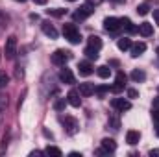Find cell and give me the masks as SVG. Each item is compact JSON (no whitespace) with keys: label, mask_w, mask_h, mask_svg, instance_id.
<instances>
[{"label":"cell","mask_w":159,"mask_h":157,"mask_svg":"<svg viewBox=\"0 0 159 157\" xmlns=\"http://www.w3.org/2000/svg\"><path fill=\"white\" fill-rule=\"evenodd\" d=\"M63 35H65V39L69 41L70 44H80V41H81V34L76 28V24H72V22L63 24Z\"/></svg>","instance_id":"1"},{"label":"cell","mask_w":159,"mask_h":157,"mask_svg":"<svg viewBox=\"0 0 159 157\" xmlns=\"http://www.w3.org/2000/svg\"><path fill=\"white\" fill-rule=\"evenodd\" d=\"M15 54H17V37L15 35H9L6 39L4 56H6V59H15Z\"/></svg>","instance_id":"2"},{"label":"cell","mask_w":159,"mask_h":157,"mask_svg":"<svg viewBox=\"0 0 159 157\" xmlns=\"http://www.w3.org/2000/svg\"><path fill=\"white\" fill-rule=\"evenodd\" d=\"M70 57H72V52L59 48V50H56V52L52 54V63H54V65H65Z\"/></svg>","instance_id":"3"},{"label":"cell","mask_w":159,"mask_h":157,"mask_svg":"<svg viewBox=\"0 0 159 157\" xmlns=\"http://www.w3.org/2000/svg\"><path fill=\"white\" fill-rule=\"evenodd\" d=\"M93 13H94V7H93L91 4H83L78 11L74 13V20H85V19H89Z\"/></svg>","instance_id":"4"},{"label":"cell","mask_w":159,"mask_h":157,"mask_svg":"<svg viewBox=\"0 0 159 157\" xmlns=\"http://www.w3.org/2000/svg\"><path fill=\"white\" fill-rule=\"evenodd\" d=\"M61 122H63V126H65V131H67L69 135H76V133H78L80 126H78V120H76L74 117H65Z\"/></svg>","instance_id":"5"},{"label":"cell","mask_w":159,"mask_h":157,"mask_svg":"<svg viewBox=\"0 0 159 157\" xmlns=\"http://www.w3.org/2000/svg\"><path fill=\"white\" fill-rule=\"evenodd\" d=\"M104 28H106V32H111V34L119 32L120 30V19H115V17L104 19Z\"/></svg>","instance_id":"6"},{"label":"cell","mask_w":159,"mask_h":157,"mask_svg":"<svg viewBox=\"0 0 159 157\" xmlns=\"http://www.w3.org/2000/svg\"><path fill=\"white\" fill-rule=\"evenodd\" d=\"M111 105H113L117 111H120V113H124V111H129V109H131V102H129V100H124V98H113Z\"/></svg>","instance_id":"7"},{"label":"cell","mask_w":159,"mask_h":157,"mask_svg":"<svg viewBox=\"0 0 159 157\" xmlns=\"http://www.w3.org/2000/svg\"><path fill=\"white\" fill-rule=\"evenodd\" d=\"M126 81H128V76H126L124 72H117V78H115V85L111 87V91H113V92H120V91L124 89Z\"/></svg>","instance_id":"8"},{"label":"cell","mask_w":159,"mask_h":157,"mask_svg":"<svg viewBox=\"0 0 159 157\" xmlns=\"http://www.w3.org/2000/svg\"><path fill=\"white\" fill-rule=\"evenodd\" d=\"M67 102L72 105V107H80L81 105V98H80V92L78 91H69V94H67Z\"/></svg>","instance_id":"9"},{"label":"cell","mask_w":159,"mask_h":157,"mask_svg":"<svg viewBox=\"0 0 159 157\" xmlns=\"http://www.w3.org/2000/svg\"><path fill=\"white\" fill-rule=\"evenodd\" d=\"M59 79L63 81V83H74L76 78H74V74H72V70L70 69H61V72H59Z\"/></svg>","instance_id":"10"},{"label":"cell","mask_w":159,"mask_h":157,"mask_svg":"<svg viewBox=\"0 0 159 157\" xmlns=\"http://www.w3.org/2000/svg\"><path fill=\"white\" fill-rule=\"evenodd\" d=\"M120 28H124L128 34H137V30H139V28H137V26H135V24H133L129 19H128V17L120 19Z\"/></svg>","instance_id":"11"},{"label":"cell","mask_w":159,"mask_h":157,"mask_svg":"<svg viewBox=\"0 0 159 157\" xmlns=\"http://www.w3.org/2000/svg\"><path fill=\"white\" fill-rule=\"evenodd\" d=\"M41 28H43V34H44V35H48L50 39H56V37H57V30H56L50 22H43V24H41Z\"/></svg>","instance_id":"12"},{"label":"cell","mask_w":159,"mask_h":157,"mask_svg":"<svg viewBox=\"0 0 159 157\" xmlns=\"http://www.w3.org/2000/svg\"><path fill=\"white\" fill-rule=\"evenodd\" d=\"M139 141H141V133H139L137 129H129V131L126 133V142H128V144L133 146V144H137Z\"/></svg>","instance_id":"13"},{"label":"cell","mask_w":159,"mask_h":157,"mask_svg":"<svg viewBox=\"0 0 159 157\" xmlns=\"http://www.w3.org/2000/svg\"><path fill=\"white\" fill-rule=\"evenodd\" d=\"M78 70L81 76H91L93 72H94V69H93V65L89 63V61H81L78 65Z\"/></svg>","instance_id":"14"},{"label":"cell","mask_w":159,"mask_h":157,"mask_svg":"<svg viewBox=\"0 0 159 157\" xmlns=\"http://www.w3.org/2000/svg\"><path fill=\"white\" fill-rule=\"evenodd\" d=\"M143 37H150L152 34H154V26L150 24V22H143V24H139V30H137Z\"/></svg>","instance_id":"15"},{"label":"cell","mask_w":159,"mask_h":157,"mask_svg":"<svg viewBox=\"0 0 159 157\" xmlns=\"http://www.w3.org/2000/svg\"><path fill=\"white\" fill-rule=\"evenodd\" d=\"M131 57H139L141 54H144V50H146V44L144 43H135V44H131Z\"/></svg>","instance_id":"16"},{"label":"cell","mask_w":159,"mask_h":157,"mask_svg":"<svg viewBox=\"0 0 159 157\" xmlns=\"http://www.w3.org/2000/svg\"><path fill=\"white\" fill-rule=\"evenodd\" d=\"M81 96H91L94 92V85L93 83H80V91H78Z\"/></svg>","instance_id":"17"},{"label":"cell","mask_w":159,"mask_h":157,"mask_svg":"<svg viewBox=\"0 0 159 157\" xmlns=\"http://www.w3.org/2000/svg\"><path fill=\"white\" fill-rule=\"evenodd\" d=\"M102 148L106 150V152H115L117 150V142L113 141V139H102Z\"/></svg>","instance_id":"18"},{"label":"cell","mask_w":159,"mask_h":157,"mask_svg":"<svg viewBox=\"0 0 159 157\" xmlns=\"http://www.w3.org/2000/svg\"><path fill=\"white\" fill-rule=\"evenodd\" d=\"M87 43H89V46L94 48V50H100V48H102V39H100L98 35H91V37L87 39Z\"/></svg>","instance_id":"19"},{"label":"cell","mask_w":159,"mask_h":157,"mask_svg":"<svg viewBox=\"0 0 159 157\" xmlns=\"http://www.w3.org/2000/svg\"><path fill=\"white\" fill-rule=\"evenodd\" d=\"M96 74H98L102 79H107L109 76H111V69H109L107 65H102V67H98V69H96Z\"/></svg>","instance_id":"20"},{"label":"cell","mask_w":159,"mask_h":157,"mask_svg":"<svg viewBox=\"0 0 159 157\" xmlns=\"http://www.w3.org/2000/svg\"><path fill=\"white\" fill-rule=\"evenodd\" d=\"M44 154H46V155H54V157L63 155V152H61L59 148H56V146H46V148H44Z\"/></svg>","instance_id":"21"},{"label":"cell","mask_w":159,"mask_h":157,"mask_svg":"<svg viewBox=\"0 0 159 157\" xmlns=\"http://www.w3.org/2000/svg\"><path fill=\"white\" fill-rule=\"evenodd\" d=\"M117 46H119V50H129L131 48V41L126 39V37H122V39H119V43H117Z\"/></svg>","instance_id":"22"},{"label":"cell","mask_w":159,"mask_h":157,"mask_svg":"<svg viewBox=\"0 0 159 157\" xmlns=\"http://www.w3.org/2000/svg\"><path fill=\"white\" fill-rule=\"evenodd\" d=\"M83 54H85L89 59H94V61L98 59V50H94V48H91V46H87V48L83 50Z\"/></svg>","instance_id":"23"},{"label":"cell","mask_w":159,"mask_h":157,"mask_svg":"<svg viewBox=\"0 0 159 157\" xmlns=\"http://www.w3.org/2000/svg\"><path fill=\"white\" fill-rule=\"evenodd\" d=\"M46 13H48V15H52V17H63V15L67 13V9H61V7H54V9H46Z\"/></svg>","instance_id":"24"},{"label":"cell","mask_w":159,"mask_h":157,"mask_svg":"<svg viewBox=\"0 0 159 157\" xmlns=\"http://www.w3.org/2000/svg\"><path fill=\"white\" fill-rule=\"evenodd\" d=\"M131 79H133V81H144V79H146V74H144L143 70H133V72H131Z\"/></svg>","instance_id":"25"},{"label":"cell","mask_w":159,"mask_h":157,"mask_svg":"<svg viewBox=\"0 0 159 157\" xmlns=\"http://www.w3.org/2000/svg\"><path fill=\"white\" fill-rule=\"evenodd\" d=\"M65 104H67L65 98H57V100L54 102V109H56V111H63V109H65Z\"/></svg>","instance_id":"26"},{"label":"cell","mask_w":159,"mask_h":157,"mask_svg":"<svg viewBox=\"0 0 159 157\" xmlns=\"http://www.w3.org/2000/svg\"><path fill=\"white\" fill-rule=\"evenodd\" d=\"M148 11H150V6H148V4H141V6H137V13H139V15L144 17V15H148Z\"/></svg>","instance_id":"27"},{"label":"cell","mask_w":159,"mask_h":157,"mask_svg":"<svg viewBox=\"0 0 159 157\" xmlns=\"http://www.w3.org/2000/svg\"><path fill=\"white\" fill-rule=\"evenodd\" d=\"M7 81H9V76H7L6 72H0V89H2V87H6V85H7Z\"/></svg>","instance_id":"28"},{"label":"cell","mask_w":159,"mask_h":157,"mask_svg":"<svg viewBox=\"0 0 159 157\" xmlns=\"http://www.w3.org/2000/svg\"><path fill=\"white\" fill-rule=\"evenodd\" d=\"M107 91H109V87H106V85H100V87H96V89H94V92H98V96H104Z\"/></svg>","instance_id":"29"},{"label":"cell","mask_w":159,"mask_h":157,"mask_svg":"<svg viewBox=\"0 0 159 157\" xmlns=\"http://www.w3.org/2000/svg\"><path fill=\"white\" fill-rule=\"evenodd\" d=\"M128 98H139V91L137 89H128Z\"/></svg>","instance_id":"30"},{"label":"cell","mask_w":159,"mask_h":157,"mask_svg":"<svg viewBox=\"0 0 159 157\" xmlns=\"http://www.w3.org/2000/svg\"><path fill=\"white\" fill-rule=\"evenodd\" d=\"M109 124H113V129H119V120H117V118H109Z\"/></svg>","instance_id":"31"},{"label":"cell","mask_w":159,"mask_h":157,"mask_svg":"<svg viewBox=\"0 0 159 157\" xmlns=\"http://www.w3.org/2000/svg\"><path fill=\"white\" fill-rule=\"evenodd\" d=\"M152 118H154L156 122H159V107H156V109H154V113H152Z\"/></svg>","instance_id":"32"},{"label":"cell","mask_w":159,"mask_h":157,"mask_svg":"<svg viewBox=\"0 0 159 157\" xmlns=\"http://www.w3.org/2000/svg\"><path fill=\"white\" fill-rule=\"evenodd\" d=\"M154 20H156V24L159 26V9H154Z\"/></svg>","instance_id":"33"},{"label":"cell","mask_w":159,"mask_h":157,"mask_svg":"<svg viewBox=\"0 0 159 157\" xmlns=\"http://www.w3.org/2000/svg\"><path fill=\"white\" fill-rule=\"evenodd\" d=\"M150 155H152V157H154V155L159 157V150H157V148H156V150H150Z\"/></svg>","instance_id":"34"},{"label":"cell","mask_w":159,"mask_h":157,"mask_svg":"<svg viewBox=\"0 0 159 157\" xmlns=\"http://www.w3.org/2000/svg\"><path fill=\"white\" fill-rule=\"evenodd\" d=\"M34 2H35V4H39V6H44L48 0H34Z\"/></svg>","instance_id":"35"},{"label":"cell","mask_w":159,"mask_h":157,"mask_svg":"<svg viewBox=\"0 0 159 157\" xmlns=\"http://www.w3.org/2000/svg\"><path fill=\"white\" fill-rule=\"evenodd\" d=\"M69 155H70V157H81V154H78V152H70Z\"/></svg>","instance_id":"36"},{"label":"cell","mask_w":159,"mask_h":157,"mask_svg":"<svg viewBox=\"0 0 159 157\" xmlns=\"http://www.w3.org/2000/svg\"><path fill=\"white\" fill-rule=\"evenodd\" d=\"M156 133H157V137H159V122H157V128H156Z\"/></svg>","instance_id":"37"},{"label":"cell","mask_w":159,"mask_h":157,"mask_svg":"<svg viewBox=\"0 0 159 157\" xmlns=\"http://www.w3.org/2000/svg\"><path fill=\"white\" fill-rule=\"evenodd\" d=\"M15 2H26V0H15Z\"/></svg>","instance_id":"38"},{"label":"cell","mask_w":159,"mask_h":157,"mask_svg":"<svg viewBox=\"0 0 159 157\" xmlns=\"http://www.w3.org/2000/svg\"><path fill=\"white\" fill-rule=\"evenodd\" d=\"M156 52H157V57H159V48H157V50H156Z\"/></svg>","instance_id":"39"},{"label":"cell","mask_w":159,"mask_h":157,"mask_svg":"<svg viewBox=\"0 0 159 157\" xmlns=\"http://www.w3.org/2000/svg\"><path fill=\"white\" fill-rule=\"evenodd\" d=\"M67 2H76V0H67Z\"/></svg>","instance_id":"40"},{"label":"cell","mask_w":159,"mask_h":157,"mask_svg":"<svg viewBox=\"0 0 159 157\" xmlns=\"http://www.w3.org/2000/svg\"><path fill=\"white\" fill-rule=\"evenodd\" d=\"M115 2H124V0H115Z\"/></svg>","instance_id":"41"},{"label":"cell","mask_w":159,"mask_h":157,"mask_svg":"<svg viewBox=\"0 0 159 157\" xmlns=\"http://www.w3.org/2000/svg\"><path fill=\"white\" fill-rule=\"evenodd\" d=\"M0 57H2V54H0Z\"/></svg>","instance_id":"42"},{"label":"cell","mask_w":159,"mask_h":157,"mask_svg":"<svg viewBox=\"0 0 159 157\" xmlns=\"http://www.w3.org/2000/svg\"><path fill=\"white\" fill-rule=\"evenodd\" d=\"M157 91H159V87H157Z\"/></svg>","instance_id":"43"}]
</instances>
